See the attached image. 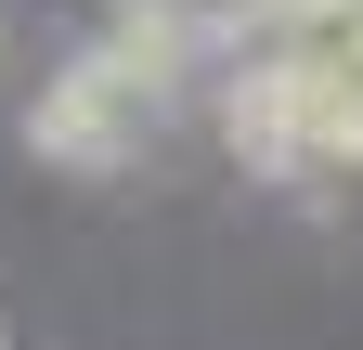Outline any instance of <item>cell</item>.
Returning a JSON list of instances; mask_svg holds the SVG:
<instances>
[{"mask_svg": "<svg viewBox=\"0 0 363 350\" xmlns=\"http://www.w3.org/2000/svg\"><path fill=\"white\" fill-rule=\"evenodd\" d=\"M156 104H169V91H143V78H130L104 39H91L52 91L26 104V143L52 156V169H130V156L156 143Z\"/></svg>", "mask_w": 363, "mask_h": 350, "instance_id": "obj_1", "label": "cell"}, {"mask_svg": "<svg viewBox=\"0 0 363 350\" xmlns=\"http://www.w3.org/2000/svg\"><path fill=\"white\" fill-rule=\"evenodd\" d=\"M104 52L143 78V91H182V78L220 52V26L195 13V0H117V13H104Z\"/></svg>", "mask_w": 363, "mask_h": 350, "instance_id": "obj_2", "label": "cell"}]
</instances>
